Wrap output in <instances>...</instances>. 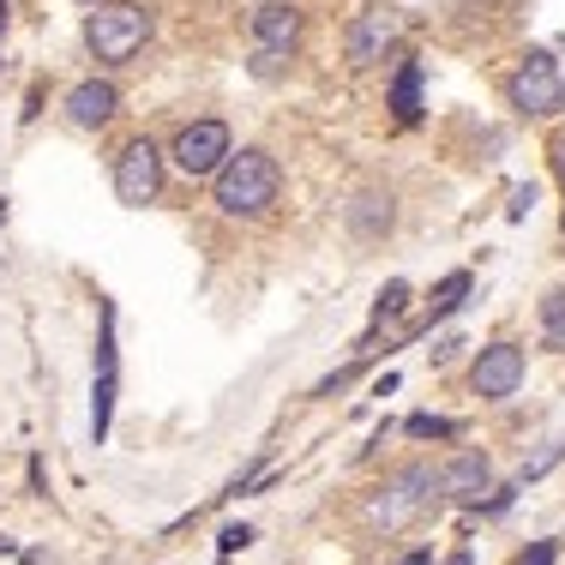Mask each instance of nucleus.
Wrapping results in <instances>:
<instances>
[{
    "label": "nucleus",
    "mask_w": 565,
    "mask_h": 565,
    "mask_svg": "<svg viewBox=\"0 0 565 565\" xmlns=\"http://www.w3.org/2000/svg\"><path fill=\"white\" fill-rule=\"evenodd\" d=\"M392 115L397 120L422 115V61H403L397 66V78H392Z\"/></svg>",
    "instance_id": "obj_12"
},
{
    "label": "nucleus",
    "mask_w": 565,
    "mask_h": 565,
    "mask_svg": "<svg viewBox=\"0 0 565 565\" xmlns=\"http://www.w3.org/2000/svg\"><path fill=\"white\" fill-rule=\"evenodd\" d=\"M115 85L109 78H85V85L73 90V97H66V120H73V127H103V120L115 115Z\"/></svg>",
    "instance_id": "obj_11"
},
{
    "label": "nucleus",
    "mask_w": 565,
    "mask_h": 565,
    "mask_svg": "<svg viewBox=\"0 0 565 565\" xmlns=\"http://www.w3.org/2000/svg\"><path fill=\"white\" fill-rule=\"evenodd\" d=\"M0 211H7V199H0Z\"/></svg>",
    "instance_id": "obj_25"
},
{
    "label": "nucleus",
    "mask_w": 565,
    "mask_h": 565,
    "mask_svg": "<svg viewBox=\"0 0 565 565\" xmlns=\"http://www.w3.org/2000/svg\"><path fill=\"white\" fill-rule=\"evenodd\" d=\"M530 205H535V193H530V186H518V193H511V217H523Z\"/></svg>",
    "instance_id": "obj_21"
},
{
    "label": "nucleus",
    "mask_w": 565,
    "mask_h": 565,
    "mask_svg": "<svg viewBox=\"0 0 565 565\" xmlns=\"http://www.w3.org/2000/svg\"><path fill=\"white\" fill-rule=\"evenodd\" d=\"M157 193H163V151H157L151 139H132L115 163V199L132 211H145Z\"/></svg>",
    "instance_id": "obj_6"
},
{
    "label": "nucleus",
    "mask_w": 565,
    "mask_h": 565,
    "mask_svg": "<svg viewBox=\"0 0 565 565\" xmlns=\"http://www.w3.org/2000/svg\"><path fill=\"white\" fill-rule=\"evenodd\" d=\"M542 338H547V349H565V289H554L542 301Z\"/></svg>",
    "instance_id": "obj_15"
},
{
    "label": "nucleus",
    "mask_w": 565,
    "mask_h": 565,
    "mask_svg": "<svg viewBox=\"0 0 565 565\" xmlns=\"http://www.w3.org/2000/svg\"><path fill=\"white\" fill-rule=\"evenodd\" d=\"M145 36H151V12H145V7H132V0L97 7V12L85 19V43H90V55H97L103 66L132 61V55L145 49Z\"/></svg>",
    "instance_id": "obj_3"
},
{
    "label": "nucleus",
    "mask_w": 565,
    "mask_h": 565,
    "mask_svg": "<svg viewBox=\"0 0 565 565\" xmlns=\"http://www.w3.org/2000/svg\"><path fill=\"white\" fill-rule=\"evenodd\" d=\"M403 565H434V559H427V554H409V559H403Z\"/></svg>",
    "instance_id": "obj_23"
},
{
    "label": "nucleus",
    "mask_w": 565,
    "mask_h": 565,
    "mask_svg": "<svg viewBox=\"0 0 565 565\" xmlns=\"http://www.w3.org/2000/svg\"><path fill=\"white\" fill-rule=\"evenodd\" d=\"M253 78H265V85H271V78H282L289 73V55H277V49H253Z\"/></svg>",
    "instance_id": "obj_16"
},
{
    "label": "nucleus",
    "mask_w": 565,
    "mask_h": 565,
    "mask_svg": "<svg viewBox=\"0 0 565 565\" xmlns=\"http://www.w3.org/2000/svg\"><path fill=\"white\" fill-rule=\"evenodd\" d=\"M349 228H355V235H380V228H392V199L361 193L355 205H349Z\"/></svg>",
    "instance_id": "obj_13"
},
{
    "label": "nucleus",
    "mask_w": 565,
    "mask_h": 565,
    "mask_svg": "<svg viewBox=\"0 0 565 565\" xmlns=\"http://www.w3.org/2000/svg\"><path fill=\"white\" fill-rule=\"evenodd\" d=\"M409 434L415 439H451L457 422H446V415H409Z\"/></svg>",
    "instance_id": "obj_17"
},
{
    "label": "nucleus",
    "mask_w": 565,
    "mask_h": 565,
    "mask_svg": "<svg viewBox=\"0 0 565 565\" xmlns=\"http://www.w3.org/2000/svg\"><path fill=\"white\" fill-rule=\"evenodd\" d=\"M439 500H446V493H439V469L434 463H409V469H397V476L373 493L361 518H367V530L397 535V530H409L415 518H427Z\"/></svg>",
    "instance_id": "obj_1"
},
{
    "label": "nucleus",
    "mask_w": 565,
    "mask_h": 565,
    "mask_svg": "<svg viewBox=\"0 0 565 565\" xmlns=\"http://www.w3.org/2000/svg\"><path fill=\"white\" fill-rule=\"evenodd\" d=\"M403 301H409V282H385V289H380V319L403 313Z\"/></svg>",
    "instance_id": "obj_18"
},
{
    "label": "nucleus",
    "mask_w": 565,
    "mask_h": 565,
    "mask_svg": "<svg viewBox=\"0 0 565 565\" xmlns=\"http://www.w3.org/2000/svg\"><path fill=\"white\" fill-rule=\"evenodd\" d=\"M493 488V463L481 451H457L446 469H439V493L457 505H481V493Z\"/></svg>",
    "instance_id": "obj_10"
},
{
    "label": "nucleus",
    "mask_w": 565,
    "mask_h": 565,
    "mask_svg": "<svg viewBox=\"0 0 565 565\" xmlns=\"http://www.w3.org/2000/svg\"><path fill=\"white\" fill-rule=\"evenodd\" d=\"M301 7L295 0H265L253 12V49H277V55H295L301 49Z\"/></svg>",
    "instance_id": "obj_9"
},
{
    "label": "nucleus",
    "mask_w": 565,
    "mask_h": 565,
    "mask_svg": "<svg viewBox=\"0 0 565 565\" xmlns=\"http://www.w3.org/2000/svg\"><path fill=\"white\" fill-rule=\"evenodd\" d=\"M463 295H469V271H451V277L434 289V307H427V313H434V319L457 313V307H463Z\"/></svg>",
    "instance_id": "obj_14"
},
{
    "label": "nucleus",
    "mask_w": 565,
    "mask_h": 565,
    "mask_svg": "<svg viewBox=\"0 0 565 565\" xmlns=\"http://www.w3.org/2000/svg\"><path fill=\"white\" fill-rule=\"evenodd\" d=\"M282 174L271 163V151H228L217 169V205L228 217H265L277 205Z\"/></svg>",
    "instance_id": "obj_2"
},
{
    "label": "nucleus",
    "mask_w": 565,
    "mask_h": 565,
    "mask_svg": "<svg viewBox=\"0 0 565 565\" xmlns=\"http://www.w3.org/2000/svg\"><path fill=\"white\" fill-rule=\"evenodd\" d=\"M469 380H476V397H511L523 385V349L518 343H488L476 355V373H469Z\"/></svg>",
    "instance_id": "obj_8"
},
{
    "label": "nucleus",
    "mask_w": 565,
    "mask_h": 565,
    "mask_svg": "<svg viewBox=\"0 0 565 565\" xmlns=\"http://www.w3.org/2000/svg\"><path fill=\"white\" fill-rule=\"evenodd\" d=\"M518 565H554V542H535L530 554H523Z\"/></svg>",
    "instance_id": "obj_20"
},
{
    "label": "nucleus",
    "mask_w": 565,
    "mask_h": 565,
    "mask_svg": "<svg viewBox=\"0 0 565 565\" xmlns=\"http://www.w3.org/2000/svg\"><path fill=\"white\" fill-rule=\"evenodd\" d=\"M228 151H235V145H228V127H223V120H193V127H181V139H174L169 157H174L186 174H217Z\"/></svg>",
    "instance_id": "obj_7"
},
{
    "label": "nucleus",
    "mask_w": 565,
    "mask_h": 565,
    "mask_svg": "<svg viewBox=\"0 0 565 565\" xmlns=\"http://www.w3.org/2000/svg\"><path fill=\"white\" fill-rule=\"evenodd\" d=\"M85 7H97V0H85Z\"/></svg>",
    "instance_id": "obj_26"
},
{
    "label": "nucleus",
    "mask_w": 565,
    "mask_h": 565,
    "mask_svg": "<svg viewBox=\"0 0 565 565\" xmlns=\"http://www.w3.org/2000/svg\"><path fill=\"white\" fill-rule=\"evenodd\" d=\"M457 349H463V343H457V338H446V343H434V367H446V361L457 355Z\"/></svg>",
    "instance_id": "obj_22"
},
{
    "label": "nucleus",
    "mask_w": 565,
    "mask_h": 565,
    "mask_svg": "<svg viewBox=\"0 0 565 565\" xmlns=\"http://www.w3.org/2000/svg\"><path fill=\"white\" fill-rule=\"evenodd\" d=\"M397 31H403L397 7H361L355 19H349V31H343L349 66H380L397 49Z\"/></svg>",
    "instance_id": "obj_5"
},
{
    "label": "nucleus",
    "mask_w": 565,
    "mask_h": 565,
    "mask_svg": "<svg viewBox=\"0 0 565 565\" xmlns=\"http://www.w3.org/2000/svg\"><path fill=\"white\" fill-rule=\"evenodd\" d=\"M7 7H12V0H0V31H7Z\"/></svg>",
    "instance_id": "obj_24"
},
{
    "label": "nucleus",
    "mask_w": 565,
    "mask_h": 565,
    "mask_svg": "<svg viewBox=\"0 0 565 565\" xmlns=\"http://www.w3.org/2000/svg\"><path fill=\"white\" fill-rule=\"evenodd\" d=\"M511 109L535 115V120L565 109V73H559V61L547 55V49H530V55L518 61V73H511Z\"/></svg>",
    "instance_id": "obj_4"
},
{
    "label": "nucleus",
    "mask_w": 565,
    "mask_h": 565,
    "mask_svg": "<svg viewBox=\"0 0 565 565\" xmlns=\"http://www.w3.org/2000/svg\"><path fill=\"white\" fill-rule=\"evenodd\" d=\"M217 547H223V554H241V547H253V530H247V523H228V530L217 535Z\"/></svg>",
    "instance_id": "obj_19"
}]
</instances>
